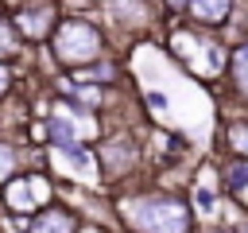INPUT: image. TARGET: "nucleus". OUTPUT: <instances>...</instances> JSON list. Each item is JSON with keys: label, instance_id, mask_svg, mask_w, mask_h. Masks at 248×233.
I'll return each mask as SVG.
<instances>
[{"label": "nucleus", "instance_id": "f8f14e48", "mask_svg": "<svg viewBox=\"0 0 248 233\" xmlns=\"http://www.w3.org/2000/svg\"><path fill=\"white\" fill-rule=\"evenodd\" d=\"M225 144H229L232 155H244L248 159V120H232L225 128Z\"/></svg>", "mask_w": 248, "mask_h": 233}, {"label": "nucleus", "instance_id": "39448f33", "mask_svg": "<svg viewBox=\"0 0 248 233\" xmlns=\"http://www.w3.org/2000/svg\"><path fill=\"white\" fill-rule=\"evenodd\" d=\"M12 23H16L19 39L43 43V39L54 31L58 16H54V8H50V4H19V8H16V16H12Z\"/></svg>", "mask_w": 248, "mask_h": 233}, {"label": "nucleus", "instance_id": "f257e3e1", "mask_svg": "<svg viewBox=\"0 0 248 233\" xmlns=\"http://www.w3.org/2000/svg\"><path fill=\"white\" fill-rule=\"evenodd\" d=\"M116 210H120V217L132 233H194L190 206L178 194H167V190L128 194Z\"/></svg>", "mask_w": 248, "mask_h": 233}, {"label": "nucleus", "instance_id": "6ab92c4d", "mask_svg": "<svg viewBox=\"0 0 248 233\" xmlns=\"http://www.w3.org/2000/svg\"><path fill=\"white\" fill-rule=\"evenodd\" d=\"M0 4H23V0H0Z\"/></svg>", "mask_w": 248, "mask_h": 233}, {"label": "nucleus", "instance_id": "1a4fd4ad", "mask_svg": "<svg viewBox=\"0 0 248 233\" xmlns=\"http://www.w3.org/2000/svg\"><path fill=\"white\" fill-rule=\"evenodd\" d=\"M225 74H229V89L236 93V101L248 105V39L236 43L225 58Z\"/></svg>", "mask_w": 248, "mask_h": 233}, {"label": "nucleus", "instance_id": "0eeeda50", "mask_svg": "<svg viewBox=\"0 0 248 233\" xmlns=\"http://www.w3.org/2000/svg\"><path fill=\"white\" fill-rule=\"evenodd\" d=\"M236 0H186V16L194 19L198 31H217L229 23Z\"/></svg>", "mask_w": 248, "mask_h": 233}, {"label": "nucleus", "instance_id": "9b49d317", "mask_svg": "<svg viewBox=\"0 0 248 233\" xmlns=\"http://www.w3.org/2000/svg\"><path fill=\"white\" fill-rule=\"evenodd\" d=\"M19 54V31H16V23L0 12V62H12Z\"/></svg>", "mask_w": 248, "mask_h": 233}, {"label": "nucleus", "instance_id": "f03ea898", "mask_svg": "<svg viewBox=\"0 0 248 233\" xmlns=\"http://www.w3.org/2000/svg\"><path fill=\"white\" fill-rule=\"evenodd\" d=\"M50 50L70 70L93 66L97 58H105V31L93 19H85V16H66L50 31Z\"/></svg>", "mask_w": 248, "mask_h": 233}, {"label": "nucleus", "instance_id": "423d86ee", "mask_svg": "<svg viewBox=\"0 0 248 233\" xmlns=\"http://www.w3.org/2000/svg\"><path fill=\"white\" fill-rule=\"evenodd\" d=\"M101 163H105V175L124 179V175H132L136 163H140V144H136L132 136H108L105 148H101Z\"/></svg>", "mask_w": 248, "mask_h": 233}, {"label": "nucleus", "instance_id": "f3484780", "mask_svg": "<svg viewBox=\"0 0 248 233\" xmlns=\"http://www.w3.org/2000/svg\"><path fill=\"white\" fill-rule=\"evenodd\" d=\"M232 233H248V217H240V221L232 225Z\"/></svg>", "mask_w": 248, "mask_h": 233}, {"label": "nucleus", "instance_id": "2eb2a0df", "mask_svg": "<svg viewBox=\"0 0 248 233\" xmlns=\"http://www.w3.org/2000/svg\"><path fill=\"white\" fill-rule=\"evenodd\" d=\"M8 89H12V66H8V62H0V101L8 97Z\"/></svg>", "mask_w": 248, "mask_h": 233}, {"label": "nucleus", "instance_id": "7ed1b4c3", "mask_svg": "<svg viewBox=\"0 0 248 233\" xmlns=\"http://www.w3.org/2000/svg\"><path fill=\"white\" fill-rule=\"evenodd\" d=\"M50 198V183L43 175H23L16 183H4V202L12 210V217H27V214H39Z\"/></svg>", "mask_w": 248, "mask_h": 233}, {"label": "nucleus", "instance_id": "4468645a", "mask_svg": "<svg viewBox=\"0 0 248 233\" xmlns=\"http://www.w3.org/2000/svg\"><path fill=\"white\" fill-rule=\"evenodd\" d=\"M194 202H198V210H202V214H213V206H217V198H213L209 190H202V186H198V194H194Z\"/></svg>", "mask_w": 248, "mask_h": 233}, {"label": "nucleus", "instance_id": "20e7f679", "mask_svg": "<svg viewBox=\"0 0 248 233\" xmlns=\"http://www.w3.org/2000/svg\"><path fill=\"white\" fill-rule=\"evenodd\" d=\"M105 19L116 31H147L155 23L151 0H105Z\"/></svg>", "mask_w": 248, "mask_h": 233}, {"label": "nucleus", "instance_id": "9d476101", "mask_svg": "<svg viewBox=\"0 0 248 233\" xmlns=\"http://www.w3.org/2000/svg\"><path fill=\"white\" fill-rule=\"evenodd\" d=\"M221 186H225L229 198L248 186V159H244V155H229V159L221 163Z\"/></svg>", "mask_w": 248, "mask_h": 233}, {"label": "nucleus", "instance_id": "a211bd4d", "mask_svg": "<svg viewBox=\"0 0 248 233\" xmlns=\"http://www.w3.org/2000/svg\"><path fill=\"white\" fill-rule=\"evenodd\" d=\"M205 233H225V229H205ZM229 233H232V229H229Z\"/></svg>", "mask_w": 248, "mask_h": 233}, {"label": "nucleus", "instance_id": "ddd939ff", "mask_svg": "<svg viewBox=\"0 0 248 233\" xmlns=\"http://www.w3.org/2000/svg\"><path fill=\"white\" fill-rule=\"evenodd\" d=\"M16 167H19V148L0 140V186H4V183L16 175Z\"/></svg>", "mask_w": 248, "mask_h": 233}, {"label": "nucleus", "instance_id": "dca6fc26", "mask_svg": "<svg viewBox=\"0 0 248 233\" xmlns=\"http://www.w3.org/2000/svg\"><path fill=\"white\" fill-rule=\"evenodd\" d=\"M163 8L174 16V12H182V8H186V0H163Z\"/></svg>", "mask_w": 248, "mask_h": 233}, {"label": "nucleus", "instance_id": "6e6552de", "mask_svg": "<svg viewBox=\"0 0 248 233\" xmlns=\"http://www.w3.org/2000/svg\"><path fill=\"white\" fill-rule=\"evenodd\" d=\"M27 233H78V214L66 206H43L39 214H31Z\"/></svg>", "mask_w": 248, "mask_h": 233}]
</instances>
